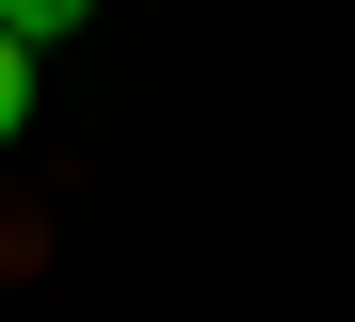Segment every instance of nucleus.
Segmentation results:
<instances>
[{
	"label": "nucleus",
	"mask_w": 355,
	"mask_h": 322,
	"mask_svg": "<svg viewBox=\"0 0 355 322\" xmlns=\"http://www.w3.org/2000/svg\"><path fill=\"white\" fill-rule=\"evenodd\" d=\"M81 17H97V0H0V33H17V48H65Z\"/></svg>",
	"instance_id": "1"
},
{
	"label": "nucleus",
	"mask_w": 355,
	"mask_h": 322,
	"mask_svg": "<svg viewBox=\"0 0 355 322\" xmlns=\"http://www.w3.org/2000/svg\"><path fill=\"white\" fill-rule=\"evenodd\" d=\"M17 129H33V48L0 33V145H17Z\"/></svg>",
	"instance_id": "2"
}]
</instances>
